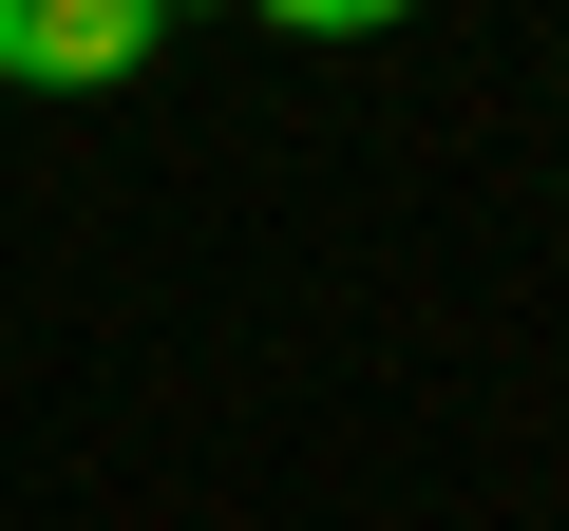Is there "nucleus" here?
Returning <instances> with one entry per match:
<instances>
[{
	"instance_id": "obj_2",
	"label": "nucleus",
	"mask_w": 569,
	"mask_h": 531,
	"mask_svg": "<svg viewBox=\"0 0 569 531\" xmlns=\"http://www.w3.org/2000/svg\"><path fill=\"white\" fill-rule=\"evenodd\" d=\"M247 20H284V39H399L418 0H247Z\"/></svg>"
},
{
	"instance_id": "obj_1",
	"label": "nucleus",
	"mask_w": 569,
	"mask_h": 531,
	"mask_svg": "<svg viewBox=\"0 0 569 531\" xmlns=\"http://www.w3.org/2000/svg\"><path fill=\"white\" fill-rule=\"evenodd\" d=\"M152 39H171V0H0L20 96H114V77H152Z\"/></svg>"
}]
</instances>
